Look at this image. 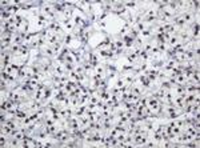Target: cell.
Listing matches in <instances>:
<instances>
[{"label":"cell","instance_id":"277c9868","mask_svg":"<svg viewBox=\"0 0 200 148\" xmlns=\"http://www.w3.org/2000/svg\"><path fill=\"white\" fill-rule=\"evenodd\" d=\"M52 90H53V87H46V90H44V96H43V103H46L47 100L51 97Z\"/></svg>","mask_w":200,"mask_h":148},{"label":"cell","instance_id":"4fadbf2b","mask_svg":"<svg viewBox=\"0 0 200 148\" xmlns=\"http://www.w3.org/2000/svg\"><path fill=\"white\" fill-rule=\"evenodd\" d=\"M193 58H195V52H192V51H186L184 52V59L186 60H191Z\"/></svg>","mask_w":200,"mask_h":148},{"label":"cell","instance_id":"7402d4cb","mask_svg":"<svg viewBox=\"0 0 200 148\" xmlns=\"http://www.w3.org/2000/svg\"><path fill=\"white\" fill-rule=\"evenodd\" d=\"M115 45H116V48H124V41L121 39H117L115 41Z\"/></svg>","mask_w":200,"mask_h":148},{"label":"cell","instance_id":"9a60e30c","mask_svg":"<svg viewBox=\"0 0 200 148\" xmlns=\"http://www.w3.org/2000/svg\"><path fill=\"white\" fill-rule=\"evenodd\" d=\"M9 15H11V12L9 11H7L6 8H1V19H8L9 18Z\"/></svg>","mask_w":200,"mask_h":148},{"label":"cell","instance_id":"e575fe53","mask_svg":"<svg viewBox=\"0 0 200 148\" xmlns=\"http://www.w3.org/2000/svg\"><path fill=\"white\" fill-rule=\"evenodd\" d=\"M146 128H147L148 131H152V129H153V124H152V122H147Z\"/></svg>","mask_w":200,"mask_h":148},{"label":"cell","instance_id":"3957f363","mask_svg":"<svg viewBox=\"0 0 200 148\" xmlns=\"http://www.w3.org/2000/svg\"><path fill=\"white\" fill-rule=\"evenodd\" d=\"M139 79H140V81H141V84H143L144 88H151V80L146 75H141Z\"/></svg>","mask_w":200,"mask_h":148},{"label":"cell","instance_id":"83f0119b","mask_svg":"<svg viewBox=\"0 0 200 148\" xmlns=\"http://www.w3.org/2000/svg\"><path fill=\"white\" fill-rule=\"evenodd\" d=\"M153 139L156 140V142H161V140H163V139H161V134H157V132H155V134H153Z\"/></svg>","mask_w":200,"mask_h":148},{"label":"cell","instance_id":"d6986e66","mask_svg":"<svg viewBox=\"0 0 200 148\" xmlns=\"http://www.w3.org/2000/svg\"><path fill=\"white\" fill-rule=\"evenodd\" d=\"M83 23H84V20L80 16H76L75 18V27H79V26H83Z\"/></svg>","mask_w":200,"mask_h":148},{"label":"cell","instance_id":"ffe728a7","mask_svg":"<svg viewBox=\"0 0 200 148\" xmlns=\"http://www.w3.org/2000/svg\"><path fill=\"white\" fill-rule=\"evenodd\" d=\"M64 63H71V64H73V63H76V61H75V59L68 53V55H67L66 58H64Z\"/></svg>","mask_w":200,"mask_h":148},{"label":"cell","instance_id":"8fae6325","mask_svg":"<svg viewBox=\"0 0 200 148\" xmlns=\"http://www.w3.org/2000/svg\"><path fill=\"white\" fill-rule=\"evenodd\" d=\"M160 88H163V90H172V84L169 81H161V84H160Z\"/></svg>","mask_w":200,"mask_h":148},{"label":"cell","instance_id":"7c38bea8","mask_svg":"<svg viewBox=\"0 0 200 148\" xmlns=\"http://www.w3.org/2000/svg\"><path fill=\"white\" fill-rule=\"evenodd\" d=\"M144 21H147V23H152V21H159V16H157V15H153V16H147V18L144 19Z\"/></svg>","mask_w":200,"mask_h":148},{"label":"cell","instance_id":"9c48e42d","mask_svg":"<svg viewBox=\"0 0 200 148\" xmlns=\"http://www.w3.org/2000/svg\"><path fill=\"white\" fill-rule=\"evenodd\" d=\"M99 96L101 100H109V96H111V93L108 92V91H103V92H99Z\"/></svg>","mask_w":200,"mask_h":148},{"label":"cell","instance_id":"30bf717a","mask_svg":"<svg viewBox=\"0 0 200 148\" xmlns=\"http://www.w3.org/2000/svg\"><path fill=\"white\" fill-rule=\"evenodd\" d=\"M163 65H164V60H156V59H153V60H152V67H153V68L163 67Z\"/></svg>","mask_w":200,"mask_h":148},{"label":"cell","instance_id":"44dd1931","mask_svg":"<svg viewBox=\"0 0 200 148\" xmlns=\"http://www.w3.org/2000/svg\"><path fill=\"white\" fill-rule=\"evenodd\" d=\"M139 56H140V58H143L144 60H148V52H146V51H144L143 48L140 49V53H139Z\"/></svg>","mask_w":200,"mask_h":148},{"label":"cell","instance_id":"ab89813d","mask_svg":"<svg viewBox=\"0 0 200 148\" xmlns=\"http://www.w3.org/2000/svg\"><path fill=\"white\" fill-rule=\"evenodd\" d=\"M144 145H146V147H156V144H155V143H153V142H149V143H146V144H144Z\"/></svg>","mask_w":200,"mask_h":148},{"label":"cell","instance_id":"60d3db41","mask_svg":"<svg viewBox=\"0 0 200 148\" xmlns=\"http://www.w3.org/2000/svg\"><path fill=\"white\" fill-rule=\"evenodd\" d=\"M168 6L171 7L172 9H176L177 8V6H176V3H175V1H173V3H168Z\"/></svg>","mask_w":200,"mask_h":148},{"label":"cell","instance_id":"8d00e7d4","mask_svg":"<svg viewBox=\"0 0 200 148\" xmlns=\"http://www.w3.org/2000/svg\"><path fill=\"white\" fill-rule=\"evenodd\" d=\"M116 87H117V88H121V87H124V85H123V80H121V77H119V79H117Z\"/></svg>","mask_w":200,"mask_h":148},{"label":"cell","instance_id":"4dcf8cb0","mask_svg":"<svg viewBox=\"0 0 200 148\" xmlns=\"http://www.w3.org/2000/svg\"><path fill=\"white\" fill-rule=\"evenodd\" d=\"M0 85H1V93L6 92V91H7V83H6V80H1V84H0Z\"/></svg>","mask_w":200,"mask_h":148},{"label":"cell","instance_id":"d590c367","mask_svg":"<svg viewBox=\"0 0 200 148\" xmlns=\"http://www.w3.org/2000/svg\"><path fill=\"white\" fill-rule=\"evenodd\" d=\"M56 72L59 73V76H63V75H64V71L61 70V68H60V65H59V64H57V67H56Z\"/></svg>","mask_w":200,"mask_h":148},{"label":"cell","instance_id":"ba28073f","mask_svg":"<svg viewBox=\"0 0 200 148\" xmlns=\"http://www.w3.org/2000/svg\"><path fill=\"white\" fill-rule=\"evenodd\" d=\"M104 68H106L107 71H109V72H117V68H116V65H113V64H111V63H107L106 65H104Z\"/></svg>","mask_w":200,"mask_h":148},{"label":"cell","instance_id":"d6a6232c","mask_svg":"<svg viewBox=\"0 0 200 148\" xmlns=\"http://www.w3.org/2000/svg\"><path fill=\"white\" fill-rule=\"evenodd\" d=\"M60 49V43L59 41H56V43L53 44V51H55V53H57V51Z\"/></svg>","mask_w":200,"mask_h":148},{"label":"cell","instance_id":"e0dca14e","mask_svg":"<svg viewBox=\"0 0 200 148\" xmlns=\"http://www.w3.org/2000/svg\"><path fill=\"white\" fill-rule=\"evenodd\" d=\"M44 53H46L48 58H52V56L55 55V51H53V48H46L44 49Z\"/></svg>","mask_w":200,"mask_h":148},{"label":"cell","instance_id":"f35d334b","mask_svg":"<svg viewBox=\"0 0 200 148\" xmlns=\"http://www.w3.org/2000/svg\"><path fill=\"white\" fill-rule=\"evenodd\" d=\"M71 40H72V35H67L66 36V44H69Z\"/></svg>","mask_w":200,"mask_h":148},{"label":"cell","instance_id":"cb8c5ba5","mask_svg":"<svg viewBox=\"0 0 200 148\" xmlns=\"http://www.w3.org/2000/svg\"><path fill=\"white\" fill-rule=\"evenodd\" d=\"M20 49H21V45L13 44V45H12V48H11V51H12V53H15V52H20Z\"/></svg>","mask_w":200,"mask_h":148},{"label":"cell","instance_id":"7bdbcfd3","mask_svg":"<svg viewBox=\"0 0 200 148\" xmlns=\"http://www.w3.org/2000/svg\"><path fill=\"white\" fill-rule=\"evenodd\" d=\"M192 4H193L195 9H196V11H197V8H199V1H193V3H192Z\"/></svg>","mask_w":200,"mask_h":148},{"label":"cell","instance_id":"5b68a950","mask_svg":"<svg viewBox=\"0 0 200 148\" xmlns=\"http://www.w3.org/2000/svg\"><path fill=\"white\" fill-rule=\"evenodd\" d=\"M199 38V21H196V23L193 24V31H192V39L191 41H193L195 39Z\"/></svg>","mask_w":200,"mask_h":148},{"label":"cell","instance_id":"484cf974","mask_svg":"<svg viewBox=\"0 0 200 148\" xmlns=\"http://www.w3.org/2000/svg\"><path fill=\"white\" fill-rule=\"evenodd\" d=\"M63 64H64V67H66L67 71H69V72H71V71H73V65H72L71 63H63Z\"/></svg>","mask_w":200,"mask_h":148},{"label":"cell","instance_id":"6da1fadb","mask_svg":"<svg viewBox=\"0 0 200 148\" xmlns=\"http://www.w3.org/2000/svg\"><path fill=\"white\" fill-rule=\"evenodd\" d=\"M69 53H71V55L75 58V61H76V63H81V61H83L79 49H69Z\"/></svg>","mask_w":200,"mask_h":148},{"label":"cell","instance_id":"f546056e","mask_svg":"<svg viewBox=\"0 0 200 148\" xmlns=\"http://www.w3.org/2000/svg\"><path fill=\"white\" fill-rule=\"evenodd\" d=\"M51 117H52V120H53V122H59L61 116H60L59 113H52V116H51Z\"/></svg>","mask_w":200,"mask_h":148},{"label":"cell","instance_id":"ac0fdd59","mask_svg":"<svg viewBox=\"0 0 200 148\" xmlns=\"http://www.w3.org/2000/svg\"><path fill=\"white\" fill-rule=\"evenodd\" d=\"M195 91H199V85H191V87H188V85H187L186 93L187 92H195Z\"/></svg>","mask_w":200,"mask_h":148},{"label":"cell","instance_id":"f1b7e54d","mask_svg":"<svg viewBox=\"0 0 200 148\" xmlns=\"http://www.w3.org/2000/svg\"><path fill=\"white\" fill-rule=\"evenodd\" d=\"M123 4H124L126 8H135V7H136V3H133V1H132V3H123Z\"/></svg>","mask_w":200,"mask_h":148},{"label":"cell","instance_id":"d4e9b609","mask_svg":"<svg viewBox=\"0 0 200 148\" xmlns=\"http://www.w3.org/2000/svg\"><path fill=\"white\" fill-rule=\"evenodd\" d=\"M135 68H133V64H131V65H123V67H121V71H133Z\"/></svg>","mask_w":200,"mask_h":148},{"label":"cell","instance_id":"b9f144b4","mask_svg":"<svg viewBox=\"0 0 200 148\" xmlns=\"http://www.w3.org/2000/svg\"><path fill=\"white\" fill-rule=\"evenodd\" d=\"M163 128H164L163 125H160V127L156 129V132H157V134H161V132H163Z\"/></svg>","mask_w":200,"mask_h":148},{"label":"cell","instance_id":"52a82bcc","mask_svg":"<svg viewBox=\"0 0 200 148\" xmlns=\"http://www.w3.org/2000/svg\"><path fill=\"white\" fill-rule=\"evenodd\" d=\"M89 100V95L88 93H83V95H80V99H79V105H83L84 103Z\"/></svg>","mask_w":200,"mask_h":148},{"label":"cell","instance_id":"7a4b0ae2","mask_svg":"<svg viewBox=\"0 0 200 148\" xmlns=\"http://www.w3.org/2000/svg\"><path fill=\"white\" fill-rule=\"evenodd\" d=\"M51 6L53 7V11H56V12H61V13H66L67 12L66 7L61 3H51Z\"/></svg>","mask_w":200,"mask_h":148},{"label":"cell","instance_id":"74e56055","mask_svg":"<svg viewBox=\"0 0 200 148\" xmlns=\"http://www.w3.org/2000/svg\"><path fill=\"white\" fill-rule=\"evenodd\" d=\"M37 90H46V84H44V83H39V84H37Z\"/></svg>","mask_w":200,"mask_h":148},{"label":"cell","instance_id":"603a6c76","mask_svg":"<svg viewBox=\"0 0 200 148\" xmlns=\"http://www.w3.org/2000/svg\"><path fill=\"white\" fill-rule=\"evenodd\" d=\"M15 19H16V28H17V27H20V24L24 21V19L21 18V16H19V15H16V16H15Z\"/></svg>","mask_w":200,"mask_h":148},{"label":"cell","instance_id":"836d02e7","mask_svg":"<svg viewBox=\"0 0 200 148\" xmlns=\"http://www.w3.org/2000/svg\"><path fill=\"white\" fill-rule=\"evenodd\" d=\"M149 53H152V55H157V53H160V51L157 49V47H152V49H151V52Z\"/></svg>","mask_w":200,"mask_h":148},{"label":"cell","instance_id":"1f68e13d","mask_svg":"<svg viewBox=\"0 0 200 148\" xmlns=\"http://www.w3.org/2000/svg\"><path fill=\"white\" fill-rule=\"evenodd\" d=\"M141 33H143V36H151L152 33H151V28H148V29H144V31H141Z\"/></svg>","mask_w":200,"mask_h":148},{"label":"cell","instance_id":"4316f807","mask_svg":"<svg viewBox=\"0 0 200 148\" xmlns=\"http://www.w3.org/2000/svg\"><path fill=\"white\" fill-rule=\"evenodd\" d=\"M44 124L48 125V127H51V125H53V120H52V119H48V117H46V119H44Z\"/></svg>","mask_w":200,"mask_h":148},{"label":"cell","instance_id":"2e32d148","mask_svg":"<svg viewBox=\"0 0 200 148\" xmlns=\"http://www.w3.org/2000/svg\"><path fill=\"white\" fill-rule=\"evenodd\" d=\"M115 129H116L117 132H119V134H127V131H128L127 128H124L123 125H119V124H117L116 127H115Z\"/></svg>","mask_w":200,"mask_h":148},{"label":"cell","instance_id":"8992f818","mask_svg":"<svg viewBox=\"0 0 200 148\" xmlns=\"http://www.w3.org/2000/svg\"><path fill=\"white\" fill-rule=\"evenodd\" d=\"M181 18L184 19V21H191L192 20V18H193V15L191 13V12H188V11H186V12H183V13H181Z\"/></svg>","mask_w":200,"mask_h":148},{"label":"cell","instance_id":"5bb4252c","mask_svg":"<svg viewBox=\"0 0 200 148\" xmlns=\"http://www.w3.org/2000/svg\"><path fill=\"white\" fill-rule=\"evenodd\" d=\"M86 109H87V105H80V108L76 111V116H77V117H80L84 112H86Z\"/></svg>","mask_w":200,"mask_h":148}]
</instances>
